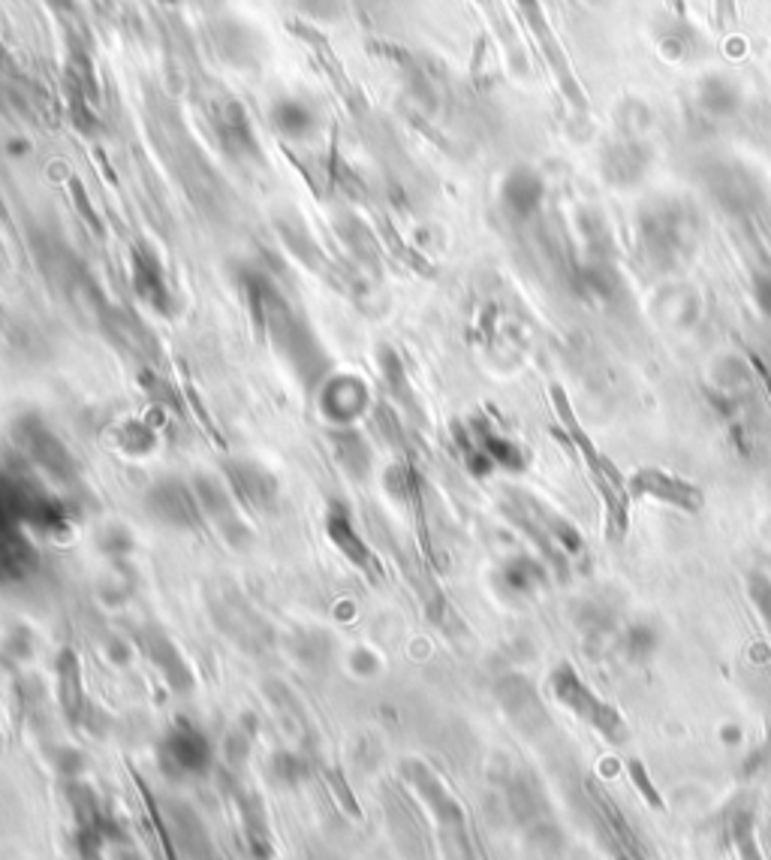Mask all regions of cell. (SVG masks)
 Masks as SVG:
<instances>
[{"instance_id":"1","label":"cell","mask_w":771,"mask_h":860,"mask_svg":"<svg viewBox=\"0 0 771 860\" xmlns=\"http://www.w3.org/2000/svg\"><path fill=\"white\" fill-rule=\"evenodd\" d=\"M551 402H555V411H558L560 423H564V429H567V438H570L572 447L582 453L588 471H591V478H594L600 495H603V505H606V514H609L612 534L621 538V534L627 532V526H630V514H627V510H630L627 478H621V471L615 469L609 459L600 453L597 444L591 441V435L582 429V423L576 417L567 392L560 390V387H551Z\"/></svg>"},{"instance_id":"11","label":"cell","mask_w":771,"mask_h":860,"mask_svg":"<svg viewBox=\"0 0 771 860\" xmlns=\"http://www.w3.org/2000/svg\"><path fill=\"white\" fill-rule=\"evenodd\" d=\"M754 299H757L759 311L771 317V275H759V279L754 281Z\"/></svg>"},{"instance_id":"5","label":"cell","mask_w":771,"mask_h":860,"mask_svg":"<svg viewBox=\"0 0 771 860\" xmlns=\"http://www.w3.org/2000/svg\"><path fill=\"white\" fill-rule=\"evenodd\" d=\"M657 644H660L657 632H654L651 625H645V622H636V625H630V628L624 632L621 649L624 656L630 658L633 664H645L648 658L657 652Z\"/></svg>"},{"instance_id":"8","label":"cell","mask_w":771,"mask_h":860,"mask_svg":"<svg viewBox=\"0 0 771 860\" xmlns=\"http://www.w3.org/2000/svg\"><path fill=\"white\" fill-rule=\"evenodd\" d=\"M733 836H735V846H738V851H742V860H762L757 855V846H754V822H750V815H738L733 822Z\"/></svg>"},{"instance_id":"4","label":"cell","mask_w":771,"mask_h":860,"mask_svg":"<svg viewBox=\"0 0 771 860\" xmlns=\"http://www.w3.org/2000/svg\"><path fill=\"white\" fill-rule=\"evenodd\" d=\"M539 197H543V185L534 173H527V169L512 173V178L507 181V203H510L512 212L531 215L539 203Z\"/></svg>"},{"instance_id":"3","label":"cell","mask_w":771,"mask_h":860,"mask_svg":"<svg viewBox=\"0 0 771 860\" xmlns=\"http://www.w3.org/2000/svg\"><path fill=\"white\" fill-rule=\"evenodd\" d=\"M627 495L633 498H654L660 505L678 507L687 514H697L705 505V495L697 483L685 481L678 474H669L663 469H639L627 478Z\"/></svg>"},{"instance_id":"6","label":"cell","mask_w":771,"mask_h":860,"mask_svg":"<svg viewBox=\"0 0 771 860\" xmlns=\"http://www.w3.org/2000/svg\"><path fill=\"white\" fill-rule=\"evenodd\" d=\"M503 577H507V586H510L512 592L527 594L534 592L536 586H543L546 570H543V565L534 562V558H515V562H510V568H507Z\"/></svg>"},{"instance_id":"2","label":"cell","mask_w":771,"mask_h":860,"mask_svg":"<svg viewBox=\"0 0 771 860\" xmlns=\"http://www.w3.org/2000/svg\"><path fill=\"white\" fill-rule=\"evenodd\" d=\"M548 683H551L555 697H558L564 707L570 709L572 716L588 721L594 731H600V734L612 740V743H621L624 734H627V724H624L621 712L612 707V704H606L603 697L594 695V692L588 688L585 680L572 671V664H567V661L558 664V668L551 671Z\"/></svg>"},{"instance_id":"14","label":"cell","mask_w":771,"mask_h":860,"mask_svg":"<svg viewBox=\"0 0 771 860\" xmlns=\"http://www.w3.org/2000/svg\"><path fill=\"white\" fill-rule=\"evenodd\" d=\"M681 3H685V0H678V7H681Z\"/></svg>"},{"instance_id":"9","label":"cell","mask_w":771,"mask_h":860,"mask_svg":"<svg viewBox=\"0 0 771 860\" xmlns=\"http://www.w3.org/2000/svg\"><path fill=\"white\" fill-rule=\"evenodd\" d=\"M750 598H754L759 616H762V622H766V628H769V634H771V580L769 577H762V574H754V577H750Z\"/></svg>"},{"instance_id":"10","label":"cell","mask_w":771,"mask_h":860,"mask_svg":"<svg viewBox=\"0 0 771 860\" xmlns=\"http://www.w3.org/2000/svg\"><path fill=\"white\" fill-rule=\"evenodd\" d=\"M627 767H630V776H633L636 788H639V791H642V798H645L648 803H651V806H654V810H663V800H660V794H657V791H654V785L648 782L645 767H642V764H639V761H630V764H627Z\"/></svg>"},{"instance_id":"12","label":"cell","mask_w":771,"mask_h":860,"mask_svg":"<svg viewBox=\"0 0 771 860\" xmlns=\"http://www.w3.org/2000/svg\"><path fill=\"white\" fill-rule=\"evenodd\" d=\"M733 10V0H717V25H723V13Z\"/></svg>"},{"instance_id":"7","label":"cell","mask_w":771,"mask_h":860,"mask_svg":"<svg viewBox=\"0 0 771 860\" xmlns=\"http://www.w3.org/2000/svg\"><path fill=\"white\" fill-rule=\"evenodd\" d=\"M274 121L284 127V133H305L311 127V113L305 109V103L286 101L274 109Z\"/></svg>"},{"instance_id":"13","label":"cell","mask_w":771,"mask_h":860,"mask_svg":"<svg viewBox=\"0 0 771 860\" xmlns=\"http://www.w3.org/2000/svg\"><path fill=\"white\" fill-rule=\"evenodd\" d=\"M51 7H58V10H70L73 7V0H49Z\"/></svg>"},{"instance_id":"15","label":"cell","mask_w":771,"mask_h":860,"mask_svg":"<svg viewBox=\"0 0 771 860\" xmlns=\"http://www.w3.org/2000/svg\"><path fill=\"white\" fill-rule=\"evenodd\" d=\"M621 860H627V858H621Z\"/></svg>"}]
</instances>
